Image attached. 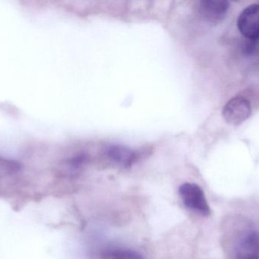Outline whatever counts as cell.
Returning a JSON list of instances; mask_svg holds the SVG:
<instances>
[{
    "label": "cell",
    "mask_w": 259,
    "mask_h": 259,
    "mask_svg": "<svg viewBox=\"0 0 259 259\" xmlns=\"http://www.w3.org/2000/svg\"><path fill=\"white\" fill-rule=\"evenodd\" d=\"M180 196L184 205L189 209L196 211L204 216L210 214V208L205 199L203 190L194 183L183 184L179 189Z\"/></svg>",
    "instance_id": "cell-1"
},
{
    "label": "cell",
    "mask_w": 259,
    "mask_h": 259,
    "mask_svg": "<svg viewBox=\"0 0 259 259\" xmlns=\"http://www.w3.org/2000/svg\"><path fill=\"white\" fill-rule=\"evenodd\" d=\"M252 114V106L249 100L243 97H234L224 106L222 116L228 124L239 126L244 123Z\"/></svg>",
    "instance_id": "cell-2"
},
{
    "label": "cell",
    "mask_w": 259,
    "mask_h": 259,
    "mask_svg": "<svg viewBox=\"0 0 259 259\" xmlns=\"http://www.w3.org/2000/svg\"><path fill=\"white\" fill-rule=\"evenodd\" d=\"M242 35L250 41L259 39V4H252L242 11L237 19Z\"/></svg>",
    "instance_id": "cell-3"
},
{
    "label": "cell",
    "mask_w": 259,
    "mask_h": 259,
    "mask_svg": "<svg viewBox=\"0 0 259 259\" xmlns=\"http://www.w3.org/2000/svg\"><path fill=\"white\" fill-rule=\"evenodd\" d=\"M230 9L225 0H202L199 2V12L202 18L211 24H219L225 19Z\"/></svg>",
    "instance_id": "cell-4"
},
{
    "label": "cell",
    "mask_w": 259,
    "mask_h": 259,
    "mask_svg": "<svg viewBox=\"0 0 259 259\" xmlns=\"http://www.w3.org/2000/svg\"><path fill=\"white\" fill-rule=\"evenodd\" d=\"M237 259H259V233H246L236 246Z\"/></svg>",
    "instance_id": "cell-5"
},
{
    "label": "cell",
    "mask_w": 259,
    "mask_h": 259,
    "mask_svg": "<svg viewBox=\"0 0 259 259\" xmlns=\"http://www.w3.org/2000/svg\"><path fill=\"white\" fill-rule=\"evenodd\" d=\"M106 156L112 162L124 167H129L136 162L137 153L127 146L109 144L105 149Z\"/></svg>",
    "instance_id": "cell-6"
},
{
    "label": "cell",
    "mask_w": 259,
    "mask_h": 259,
    "mask_svg": "<svg viewBox=\"0 0 259 259\" xmlns=\"http://www.w3.org/2000/svg\"><path fill=\"white\" fill-rule=\"evenodd\" d=\"M101 259H144L136 251L125 249H113L105 251L101 254Z\"/></svg>",
    "instance_id": "cell-7"
}]
</instances>
